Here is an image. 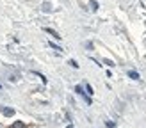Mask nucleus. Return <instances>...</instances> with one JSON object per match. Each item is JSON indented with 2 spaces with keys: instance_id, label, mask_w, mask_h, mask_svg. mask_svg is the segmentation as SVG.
Masks as SVG:
<instances>
[{
  "instance_id": "6e6552de",
  "label": "nucleus",
  "mask_w": 146,
  "mask_h": 128,
  "mask_svg": "<svg viewBox=\"0 0 146 128\" xmlns=\"http://www.w3.org/2000/svg\"><path fill=\"white\" fill-rule=\"evenodd\" d=\"M50 48H54V50H57V52H61V46L55 45V43H52V41H50Z\"/></svg>"
},
{
  "instance_id": "f8f14e48",
  "label": "nucleus",
  "mask_w": 146,
  "mask_h": 128,
  "mask_svg": "<svg viewBox=\"0 0 146 128\" xmlns=\"http://www.w3.org/2000/svg\"><path fill=\"white\" fill-rule=\"evenodd\" d=\"M105 125H107V126H109V128H116V125H114V123H112V121H105Z\"/></svg>"
},
{
  "instance_id": "1a4fd4ad",
  "label": "nucleus",
  "mask_w": 146,
  "mask_h": 128,
  "mask_svg": "<svg viewBox=\"0 0 146 128\" xmlns=\"http://www.w3.org/2000/svg\"><path fill=\"white\" fill-rule=\"evenodd\" d=\"M104 64H107L109 68H112V66H114V62H112L111 59H104Z\"/></svg>"
},
{
  "instance_id": "4468645a",
  "label": "nucleus",
  "mask_w": 146,
  "mask_h": 128,
  "mask_svg": "<svg viewBox=\"0 0 146 128\" xmlns=\"http://www.w3.org/2000/svg\"><path fill=\"white\" fill-rule=\"evenodd\" d=\"M66 128H73V126H71V125H68V126H66Z\"/></svg>"
},
{
  "instance_id": "0eeeda50",
  "label": "nucleus",
  "mask_w": 146,
  "mask_h": 128,
  "mask_svg": "<svg viewBox=\"0 0 146 128\" xmlns=\"http://www.w3.org/2000/svg\"><path fill=\"white\" fill-rule=\"evenodd\" d=\"M89 5H91V9H93V11H96V9H98V2H96V0H91Z\"/></svg>"
},
{
  "instance_id": "9b49d317",
  "label": "nucleus",
  "mask_w": 146,
  "mask_h": 128,
  "mask_svg": "<svg viewBox=\"0 0 146 128\" xmlns=\"http://www.w3.org/2000/svg\"><path fill=\"white\" fill-rule=\"evenodd\" d=\"M70 64H71V66H73V68H78V62H77L75 59H70Z\"/></svg>"
},
{
  "instance_id": "423d86ee",
  "label": "nucleus",
  "mask_w": 146,
  "mask_h": 128,
  "mask_svg": "<svg viewBox=\"0 0 146 128\" xmlns=\"http://www.w3.org/2000/svg\"><path fill=\"white\" fill-rule=\"evenodd\" d=\"M43 11H45V13H50V11H52V5H50L48 2H45V4H43Z\"/></svg>"
},
{
  "instance_id": "ddd939ff",
  "label": "nucleus",
  "mask_w": 146,
  "mask_h": 128,
  "mask_svg": "<svg viewBox=\"0 0 146 128\" xmlns=\"http://www.w3.org/2000/svg\"><path fill=\"white\" fill-rule=\"evenodd\" d=\"M86 48H89V50H91V48H94V45H93L91 41H87V43H86Z\"/></svg>"
},
{
  "instance_id": "f03ea898",
  "label": "nucleus",
  "mask_w": 146,
  "mask_h": 128,
  "mask_svg": "<svg viewBox=\"0 0 146 128\" xmlns=\"http://www.w3.org/2000/svg\"><path fill=\"white\" fill-rule=\"evenodd\" d=\"M45 32H46V34H50V36H52L54 39H57V41H61V39H62V36L57 32V30H54V28H50V27H45Z\"/></svg>"
},
{
  "instance_id": "9d476101",
  "label": "nucleus",
  "mask_w": 146,
  "mask_h": 128,
  "mask_svg": "<svg viewBox=\"0 0 146 128\" xmlns=\"http://www.w3.org/2000/svg\"><path fill=\"white\" fill-rule=\"evenodd\" d=\"M86 92H87V94H93V87L89 84H86Z\"/></svg>"
},
{
  "instance_id": "20e7f679",
  "label": "nucleus",
  "mask_w": 146,
  "mask_h": 128,
  "mask_svg": "<svg viewBox=\"0 0 146 128\" xmlns=\"http://www.w3.org/2000/svg\"><path fill=\"white\" fill-rule=\"evenodd\" d=\"M128 77H130V78H134V80H139V73H137V71H134V69H130V71H128Z\"/></svg>"
},
{
  "instance_id": "39448f33",
  "label": "nucleus",
  "mask_w": 146,
  "mask_h": 128,
  "mask_svg": "<svg viewBox=\"0 0 146 128\" xmlns=\"http://www.w3.org/2000/svg\"><path fill=\"white\" fill-rule=\"evenodd\" d=\"M9 128H25V123L23 121H16V123H13Z\"/></svg>"
},
{
  "instance_id": "f257e3e1",
  "label": "nucleus",
  "mask_w": 146,
  "mask_h": 128,
  "mask_svg": "<svg viewBox=\"0 0 146 128\" xmlns=\"http://www.w3.org/2000/svg\"><path fill=\"white\" fill-rule=\"evenodd\" d=\"M75 92H77V94H80V96L84 98V102H86L87 105H91V98L87 96V92L84 91V87H82V85H77V87H75Z\"/></svg>"
},
{
  "instance_id": "7ed1b4c3",
  "label": "nucleus",
  "mask_w": 146,
  "mask_h": 128,
  "mask_svg": "<svg viewBox=\"0 0 146 128\" xmlns=\"http://www.w3.org/2000/svg\"><path fill=\"white\" fill-rule=\"evenodd\" d=\"M0 110H2L4 116H14V109H7V107H2Z\"/></svg>"
}]
</instances>
